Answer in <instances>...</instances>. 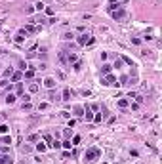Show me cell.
I'll return each instance as SVG.
<instances>
[{"mask_svg": "<svg viewBox=\"0 0 162 164\" xmlns=\"http://www.w3.org/2000/svg\"><path fill=\"white\" fill-rule=\"evenodd\" d=\"M99 157H101V149H99V147H90V149L84 153V160H86V162H94L95 158H99Z\"/></svg>", "mask_w": 162, "mask_h": 164, "instance_id": "1", "label": "cell"}, {"mask_svg": "<svg viewBox=\"0 0 162 164\" xmlns=\"http://www.w3.org/2000/svg\"><path fill=\"white\" fill-rule=\"evenodd\" d=\"M78 44L80 46H88V44H94V38L90 35H80L78 36Z\"/></svg>", "mask_w": 162, "mask_h": 164, "instance_id": "2", "label": "cell"}, {"mask_svg": "<svg viewBox=\"0 0 162 164\" xmlns=\"http://www.w3.org/2000/svg\"><path fill=\"white\" fill-rule=\"evenodd\" d=\"M101 84H105V86H116L118 82H116V76H112V75H107L105 78H101Z\"/></svg>", "mask_w": 162, "mask_h": 164, "instance_id": "3", "label": "cell"}, {"mask_svg": "<svg viewBox=\"0 0 162 164\" xmlns=\"http://www.w3.org/2000/svg\"><path fill=\"white\" fill-rule=\"evenodd\" d=\"M44 86H46V88H55V78H44Z\"/></svg>", "mask_w": 162, "mask_h": 164, "instance_id": "4", "label": "cell"}, {"mask_svg": "<svg viewBox=\"0 0 162 164\" xmlns=\"http://www.w3.org/2000/svg\"><path fill=\"white\" fill-rule=\"evenodd\" d=\"M25 36H27V32H25V31H19L17 35H15V42H17V44H21V42L25 40Z\"/></svg>", "mask_w": 162, "mask_h": 164, "instance_id": "5", "label": "cell"}, {"mask_svg": "<svg viewBox=\"0 0 162 164\" xmlns=\"http://www.w3.org/2000/svg\"><path fill=\"white\" fill-rule=\"evenodd\" d=\"M124 15H126L124 10H115V12H112V17H115V19H122Z\"/></svg>", "mask_w": 162, "mask_h": 164, "instance_id": "6", "label": "cell"}, {"mask_svg": "<svg viewBox=\"0 0 162 164\" xmlns=\"http://www.w3.org/2000/svg\"><path fill=\"white\" fill-rule=\"evenodd\" d=\"M23 31H25V32H38L40 29H38L36 25H27L25 29H23Z\"/></svg>", "mask_w": 162, "mask_h": 164, "instance_id": "7", "label": "cell"}, {"mask_svg": "<svg viewBox=\"0 0 162 164\" xmlns=\"http://www.w3.org/2000/svg\"><path fill=\"white\" fill-rule=\"evenodd\" d=\"M15 97H17V95H15V94H8V95H6V103H8V105H12V103H15Z\"/></svg>", "mask_w": 162, "mask_h": 164, "instance_id": "8", "label": "cell"}, {"mask_svg": "<svg viewBox=\"0 0 162 164\" xmlns=\"http://www.w3.org/2000/svg\"><path fill=\"white\" fill-rule=\"evenodd\" d=\"M84 114H86V120H88V122H92V120H94V113H92L88 107L84 109Z\"/></svg>", "mask_w": 162, "mask_h": 164, "instance_id": "9", "label": "cell"}, {"mask_svg": "<svg viewBox=\"0 0 162 164\" xmlns=\"http://www.w3.org/2000/svg\"><path fill=\"white\" fill-rule=\"evenodd\" d=\"M21 78H23V73H19V71H17V73H13V75H12V82H19Z\"/></svg>", "mask_w": 162, "mask_h": 164, "instance_id": "10", "label": "cell"}, {"mask_svg": "<svg viewBox=\"0 0 162 164\" xmlns=\"http://www.w3.org/2000/svg\"><path fill=\"white\" fill-rule=\"evenodd\" d=\"M111 69H112V65H107V63H105V65L101 67V73H103V75H111Z\"/></svg>", "mask_w": 162, "mask_h": 164, "instance_id": "11", "label": "cell"}, {"mask_svg": "<svg viewBox=\"0 0 162 164\" xmlns=\"http://www.w3.org/2000/svg\"><path fill=\"white\" fill-rule=\"evenodd\" d=\"M75 114H76V117H82V114H84V107L76 105V107H75Z\"/></svg>", "mask_w": 162, "mask_h": 164, "instance_id": "12", "label": "cell"}, {"mask_svg": "<svg viewBox=\"0 0 162 164\" xmlns=\"http://www.w3.org/2000/svg\"><path fill=\"white\" fill-rule=\"evenodd\" d=\"M44 139L48 141V145H50V147H53V141H55V139H53V137L50 136V134H46V136H44Z\"/></svg>", "mask_w": 162, "mask_h": 164, "instance_id": "13", "label": "cell"}, {"mask_svg": "<svg viewBox=\"0 0 162 164\" xmlns=\"http://www.w3.org/2000/svg\"><path fill=\"white\" fill-rule=\"evenodd\" d=\"M63 99H65V101H69V99H71V90H69V88H65V90H63Z\"/></svg>", "mask_w": 162, "mask_h": 164, "instance_id": "14", "label": "cell"}, {"mask_svg": "<svg viewBox=\"0 0 162 164\" xmlns=\"http://www.w3.org/2000/svg\"><path fill=\"white\" fill-rule=\"evenodd\" d=\"M46 149H48V147L44 145V143H36V151H38V153H46Z\"/></svg>", "mask_w": 162, "mask_h": 164, "instance_id": "15", "label": "cell"}, {"mask_svg": "<svg viewBox=\"0 0 162 164\" xmlns=\"http://www.w3.org/2000/svg\"><path fill=\"white\" fill-rule=\"evenodd\" d=\"M118 107H120V109L128 107V99H124V97H122V99H118Z\"/></svg>", "mask_w": 162, "mask_h": 164, "instance_id": "16", "label": "cell"}, {"mask_svg": "<svg viewBox=\"0 0 162 164\" xmlns=\"http://www.w3.org/2000/svg\"><path fill=\"white\" fill-rule=\"evenodd\" d=\"M10 132V126L8 124H0V134H8Z\"/></svg>", "mask_w": 162, "mask_h": 164, "instance_id": "17", "label": "cell"}, {"mask_svg": "<svg viewBox=\"0 0 162 164\" xmlns=\"http://www.w3.org/2000/svg\"><path fill=\"white\" fill-rule=\"evenodd\" d=\"M34 76V69H27L25 71V78H33Z\"/></svg>", "mask_w": 162, "mask_h": 164, "instance_id": "18", "label": "cell"}, {"mask_svg": "<svg viewBox=\"0 0 162 164\" xmlns=\"http://www.w3.org/2000/svg\"><path fill=\"white\" fill-rule=\"evenodd\" d=\"M8 160H12V158H10L8 155H0V164H6Z\"/></svg>", "mask_w": 162, "mask_h": 164, "instance_id": "19", "label": "cell"}, {"mask_svg": "<svg viewBox=\"0 0 162 164\" xmlns=\"http://www.w3.org/2000/svg\"><path fill=\"white\" fill-rule=\"evenodd\" d=\"M29 92H33V94H34V92H38V84H36V82H33V84L29 86Z\"/></svg>", "mask_w": 162, "mask_h": 164, "instance_id": "20", "label": "cell"}, {"mask_svg": "<svg viewBox=\"0 0 162 164\" xmlns=\"http://www.w3.org/2000/svg\"><path fill=\"white\" fill-rule=\"evenodd\" d=\"M71 145H72V143L69 141V139H65V141H61V147H65V149H71Z\"/></svg>", "mask_w": 162, "mask_h": 164, "instance_id": "21", "label": "cell"}, {"mask_svg": "<svg viewBox=\"0 0 162 164\" xmlns=\"http://www.w3.org/2000/svg\"><path fill=\"white\" fill-rule=\"evenodd\" d=\"M78 143H80V136H75L72 137V145H78Z\"/></svg>", "mask_w": 162, "mask_h": 164, "instance_id": "22", "label": "cell"}, {"mask_svg": "<svg viewBox=\"0 0 162 164\" xmlns=\"http://www.w3.org/2000/svg\"><path fill=\"white\" fill-rule=\"evenodd\" d=\"M34 10H38V12H40V10H44V4H42V2H38V4H34Z\"/></svg>", "mask_w": 162, "mask_h": 164, "instance_id": "23", "label": "cell"}, {"mask_svg": "<svg viewBox=\"0 0 162 164\" xmlns=\"http://www.w3.org/2000/svg\"><path fill=\"white\" fill-rule=\"evenodd\" d=\"M2 141H4V143H8V145H10V143H12V137H10V136H4V137H2Z\"/></svg>", "mask_w": 162, "mask_h": 164, "instance_id": "24", "label": "cell"}, {"mask_svg": "<svg viewBox=\"0 0 162 164\" xmlns=\"http://www.w3.org/2000/svg\"><path fill=\"white\" fill-rule=\"evenodd\" d=\"M12 75H13L12 69H6V71H4V76H12Z\"/></svg>", "mask_w": 162, "mask_h": 164, "instance_id": "25", "label": "cell"}, {"mask_svg": "<svg viewBox=\"0 0 162 164\" xmlns=\"http://www.w3.org/2000/svg\"><path fill=\"white\" fill-rule=\"evenodd\" d=\"M25 12H27V13H33V12H34V6H27Z\"/></svg>", "mask_w": 162, "mask_h": 164, "instance_id": "26", "label": "cell"}, {"mask_svg": "<svg viewBox=\"0 0 162 164\" xmlns=\"http://www.w3.org/2000/svg\"><path fill=\"white\" fill-rule=\"evenodd\" d=\"M120 65H122V59H116V61H115V65H112V67H116V69H118Z\"/></svg>", "mask_w": 162, "mask_h": 164, "instance_id": "27", "label": "cell"}, {"mask_svg": "<svg viewBox=\"0 0 162 164\" xmlns=\"http://www.w3.org/2000/svg\"><path fill=\"white\" fill-rule=\"evenodd\" d=\"M94 120H95V122H101V113H97L95 117H94Z\"/></svg>", "mask_w": 162, "mask_h": 164, "instance_id": "28", "label": "cell"}, {"mask_svg": "<svg viewBox=\"0 0 162 164\" xmlns=\"http://www.w3.org/2000/svg\"><path fill=\"white\" fill-rule=\"evenodd\" d=\"M25 109H27V111L31 109V103H29V101H27V103H23V111H25Z\"/></svg>", "mask_w": 162, "mask_h": 164, "instance_id": "29", "label": "cell"}, {"mask_svg": "<svg viewBox=\"0 0 162 164\" xmlns=\"http://www.w3.org/2000/svg\"><path fill=\"white\" fill-rule=\"evenodd\" d=\"M6 164H13V162H12V160H8V162H6Z\"/></svg>", "mask_w": 162, "mask_h": 164, "instance_id": "30", "label": "cell"}, {"mask_svg": "<svg viewBox=\"0 0 162 164\" xmlns=\"http://www.w3.org/2000/svg\"><path fill=\"white\" fill-rule=\"evenodd\" d=\"M120 2H128V0H120Z\"/></svg>", "mask_w": 162, "mask_h": 164, "instance_id": "31", "label": "cell"}]
</instances>
